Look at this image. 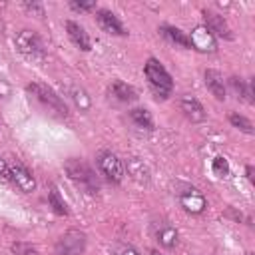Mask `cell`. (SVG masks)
<instances>
[{
    "label": "cell",
    "mask_w": 255,
    "mask_h": 255,
    "mask_svg": "<svg viewBox=\"0 0 255 255\" xmlns=\"http://www.w3.org/2000/svg\"><path fill=\"white\" fill-rule=\"evenodd\" d=\"M68 177L86 193H98L100 191V179L98 175L94 173V169L84 161V159H78V157H72L66 161L64 165Z\"/></svg>",
    "instance_id": "obj_1"
},
{
    "label": "cell",
    "mask_w": 255,
    "mask_h": 255,
    "mask_svg": "<svg viewBox=\"0 0 255 255\" xmlns=\"http://www.w3.org/2000/svg\"><path fill=\"white\" fill-rule=\"evenodd\" d=\"M145 78L155 94L157 100H167L173 88V80L169 76V72L161 66V62H157L155 58H149L145 62Z\"/></svg>",
    "instance_id": "obj_2"
},
{
    "label": "cell",
    "mask_w": 255,
    "mask_h": 255,
    "mask_svg": "<svg viewBox=\"0 0 255 255\" xmlns=\"http://www.w3.org/2000/svg\"><path fill=\"white\" fill-rule=\"evenodd\" d=\"M28 92L52 114L60 116V118H66L68 116V106L64 104V100L46 84H40V82H32L28 84Z\"/></svg>",
    "instance_id": "obj_3"
},
{
    "label": "cell",
    "mask_w": 255,
    "mask_h": 255,
    "mask_svg": "<svg viewBox=\"0 0 255 255\" xmlns=\"http://www.w3.org/2000/svg\"><path fill=\"white\" fill-rule=\"evenodd\" d=\"M14 46L20 54L32 58V60H42L44 54H46V48H44V42L42 38L34 32V30H20L16 36H14Z\"/></svg>",
    "instance_id": "obj_4"
},
{
    "label": "cell",
    "mask_w": 255,
    "mask_h": 255,
    "mask_svg": "<svg viewBox=\"0 0 255 255\" xmlns=\"http://www.w3.org/2000/svg\"><path fill=\"white\" fill-rule=\"evenodd\" d=\"M86 251V235L78 229L66 231L56 241V255H84Z\"/></svg>",
    "instance_id": "obj_5"
},
{
    "label": "cell",
    "mask_w": 255,
    "mask_h": 255,
    "mask_svg": "<svg viewBox=\"0 0 255 255\" xmlns=\"http://www.w3.org/2000/svg\"><path fill=\"white\" fill-rule=\"evenodd\" d=\"M98 167L106 175V179H110L112 183H120L126 175L122 159L112 151H100L98 153Z\"/></svg>",
    "instance_id": "obj_6"
},
{
    "label": "cell",
    "mask_w": 255,
    "mask_h": 255,
    "mask_svg": "<svg viewBox=\"0 0 255 255\" xmlns=\"http://www.w3.org/2000/svg\"><path fill=\"white\" fill-rule=\"evenodd\" d=\"M8 167H10V179H12V183H14L20 191L30 193V191L36 189V179H34V175H32L30 169H26V167H24L22 163H18V161L8 163Z\"/></svg>",
    "instance_id": "obj_7"
},
{
    "label": "cell",
    "mask_w": 255,
    "mask_h": 255,
    "mask_svg": "<svg viewBox=\"0 0 255 255\" xmlns=\"http://www.w3.org/2000/svg\"><path fill=\"white\" fill-rule=\"evenodd\" d=\"M177 197H179L181 207H183L185 211L193 213V215H197V213H201V211L205 209V197H203V193H201L199 189H195V187H189V185H187L183 191L177 193Z\"/></svg>",
    "instance_id": "obj_8"
},
{
    "label": "cell",
    "mask_w": 255,
    "mask_h": 255,
    "mask_svg": "<svg viewBox=\"0 0 255 255\" xmlns=\"http://www.w3.org/2000/svg\"><path fill=\"white\" fill-rule=\"evenodd\" d=\"M189 42H191V48L199 50V52H213L217 48V40L215 36L205 28V26H197L191 30L189 34Z\"/></svg>",
    "instance_id": "obj_9"
},
{
    "label": "cell",
    "mask_w": 255,
    "mask_h": 255,
    "mask_svg": "<svg viewBox=\"0 0 255 255\" xmlns=\"http://www.w3.org/2000/svg\"><path fill=\"white\" fill-rule=\"evenodd\" d=\"M96 20H98L100 28L108 34H114V36H124L126 34V28L122 26V22L118 20V16L112 10H106V8L96 10Z\"/></svg>",
    "instance_id": "obj_10"
},
{
    "label": "cell",
    "mask_w": 255,
    "mask_h": 255,
    "mask_svg": "<svg viewBox=\"0 0 255 255\" xmlns=\"http://www.w3.org/2000/svg\"><path fill=\"white\" fill-rule=\"evenodd\" d=\"M203 18H205V28L213 34V36H219V38H231V28L227 26V22H225V18L221 16V14H217V12H211V10H205L203 12Z\"/></svg>",
    "instance_id": "obj_11"
},
{
    "label": "cell",
    "mask_w": 255,
    "mask_h": 255,
    "mask_svg": "<svg viewBox=\"0 0 255 255\" xmlns=\"http://www.w3.org/2000/svg\"><path fill=\"white\" fill-rule=\"evenodd\" d=\"M179 110H181L183 116H185L187 120H191L193 124L205 120V110H203V106H201L195 98H191V96H183V98L179 100Z\"/></svg>",
    "instance_id": "obj_12"
},
{
    "label": "cell",
    "mask_w": 255,
    "mask_h": 255,
    "mask_svg": "<svg viewBox=\"0 0 255 255\" xmlns=\"http://www.w3.org/2000/svg\"><path fill=\"white\" fill-rule=\"evenodd\" d=\"M66 32H68V36H70V40L74 42V46H78L80 50H84V52H88L90 50V36H88V32L78 24V22H74V20H68L66 22Z\"/></svg>",
    "instance_id": "obj_13"
},
{
    "label": "cell",
    "mask_w": 255,
    "mask_h": 255,
    "mask_svg": "<svg viewBox=\"0 0 255 255\" xmlns=\"http://www.w3.org/2000/svg\"><path fill=\"white\" fill-rule=\"evenodd\" d=\"M203 78H205V86H207V90H209L217 100H225V98H227V90H225L223 76H221L217 70H205Z\"/></svg>",
    "instance_id": "obj_14"
},
{
    "label": "cell",
    "mask_w": 255,
    "mask_h": 255,
    "mask_svg": "<svg viewBox=\"0 0 255 255\" xmlns=\"http://www.w3.org/2000/svg\"><path fill=\"white\" fill-rule=\"evenodd\" d=\"M159 32H161V36H163L165 40H169L171 44H175V46H181V48H191L189 36H187L185 32H181L179 28H175V26H169V24H163V26L159 28Z\"/></svg>",
    "instance_id": "obj_15"
},
{
    "label": "cell",
    "mask_w": 255,
    "mask_h": 255,
    "mask_svg": "<svg viewBox=\"0 0 255 255\" xmlns=\"http://www.w3.org/2000/svg\"><path fill=\"white\" fill-rule=\"evenodd\" d=\"M155 241H157L161 247L171 249V247H175V243H177V231H175L171 225H167V223H159V225L155 227Z\"/></svg>",
    "instance_id": "obj_16"
},
{
    "label": "cell",
    "mask_w": 255,
    "mask_h": 255,
    "mask_svg": "<svg viewBox=\"0 0 255 255\" xmlns=\"http://www.w3.org/2000/svg\"><path fill=\"white\" fill-rule=\"evenodd\" d=\"M110 94H112V96H114L118 102H133V100L137 98L135 90H133L129 84L122 82V80L112 82V86H110Z\"/></svg>",
    "instance_id": "obj_17"
},
{
    "label": "cell",
    "mask_w": 255,
    "mask_h": 255,
    "mask_svg": "<svg viewBox=\"0 0 255 255\" xmlns=\"http://www.w3.org/2000/svg\"><path fill=\"white\" fill-rule=\"evenodd\" d=\"M129 120H131V124H133L135 128H139V129H147V131L153 129V118H151V114H149L145 108H133V110L129 112Z\"/></svg>",
    "instance_id": "obj_18"
},
{
    "label": "cell",
    "mask_w": 255,
    "mask_h": 255,
    "mask_svg": "<svg viewBox=\"0 0 255 255\" xmlns=\"http://www.w3.org/2000/svg\"><path fill=\"white\" fill-rule=\"evenodd\" d=\"M229 86L237 94V98H241L247 104H253V88H251V84H247L243 78L233 76V78H229Z\"/></svg>",
    "instance_id": "obj_19"
},
{
    "label": "cell",
    "mask_w": 255,
    "mask_h": 255,
    "mask_svg": "<svg viewBox=\"0 0 255 255\" xmlns=\"http://www.w3.org/2000/svg\"><path fill=\"white\" fill-rule=\"evenodd\" d=\"M68 96L74 100V104H76L82 112L90 110V106H92V98L88 96V92H86L84 88H80V86H70V88H68Z\"/></svg>",
    "instance_id": "obj_20"
},
{
    "label": "cell",
    "mask_w": 255,
    "mask_h": 255,
    "mask_svg": "<svg viewBox=\"0 0 255 255\" xmlns=\"http://www.w3.org/2000/svg\"><path fill=\"white\" fill-rule=\"evenodd\" d=\"M48 201H50V207L54 209V213H58V215H68L66 201L62 199V195H60V191H58L56 187H52V189L48 191Z\"/></svg>",
    "instance_id": "obj_21"
},
{
    "label": "cell",
    "mask_w": 255,
    "mask_h": 255,
    "mask_svg": "<svg viewBox=\"0 0 255 255\" xmlns=\"http://www.w3.org/2000/svg\"><path fill=\"white\" fill-rule=\"evenodd\" d=\"M229 122H231L233 128H237V129H241V131H245V133H253V131H255V129H253V122H251L249 118L241 116V114H231V116H229Z\"/></svg>",
    "instance_id": "obj_22"
},
{
    "label": "cell",
    "mask_w": 255,
    "mask_h": 255,
    "mask_svg": "<svg viewBox=\"0 0 255 255\" xmlns=\"http://www.w3.org/2000/svg\"><path fill=\"white\" fill-rule=\"evenodd\" d=\"M213 173H215V175H219V177H223V175H227V173H229V163H227V159H225V157L217 155V157L213 159Z\"/></svg>",
    "instance_id": "obj_23"
},
{
    "label": "cell",
    "mask_w": 255,
    "mask_h": 255,
    "mask_svg": "<svg viewBox=\"0 0 255 255\" xmlns=\"http://www.w3.org/2000/svg\"><path fill=\"white\" fill-rule=\"evenodd\" d=\"M12 251L16 255H38V251L32 245H28V243H14L12 245Z\"/></svg>",
    "instance_id": "obj_24"
},
{
    "label": "cell",
    "mask_w": 255,
    "mask_h": 255,
    "mask_svg": "<svg viewBox=\"0 0 255 255\" xmlns=\"http://www.w3.org/2000/svg\"><path fill=\"white\" fill-rule=\"evenodd\" d=\"M0 181L12 183V179H10V167H8V163L2 157H0Z\"/></svg>",
    "instance_id": "obj_25"
},
{
    "label": "cell",
    "mask_w": 255,
    "mask_h": 255,
    "mask_svg": "<svg viewBox=\"0 0 255 255\" xmlns=\"http://www.w3.org/2000/svg\"><path fill=\"white\" fill-rule=\"evenodd\" d=\"M70 6L78 12H88V10H94L96 8V2H70Z\"/></svg>",
    "instance_id": "obj_26"
},
{
    "label": "cell",
    "mask_w": 255,
    "mask_h": 255,
    "mask_svg": "<svg viewBox=\"0 0 255 255\" xmlns=\"http://www.w3.org/2000/svg\"><path fill=\"white\" fill-rule=\"evenodd\" d=\"M26 8H28L30 12H36L38 16H44V8H42L40 4H26Z\"/></svg>",
    "instance_id": "obj_27"
},
{
    "label": "cell",
    "mask_w": 255,
    "mask_h": 255,
    "mask_svg": "<svg viewBox=\"0 0 255 255\" xmlns=\"http://www.w3.org/2000/svg\"><path fill=\"white\" fill-rule=\"evenodd\" d=\"M120 255H139V253H137L133 247H124V249L120 251Z\"/></svg>",
    "instance_id": "obj_28"
},
{
    "label": "cell",
    "mask_w": 255,
    "mask_h": 255,
    "mask_svg": "<svg viewBox=\"0 0 255 255\" xmlns=\"http://www.w3.org/2000/svg\"><path fill=\"white\" fill-rule=\"evenodd\" d=\"M149 255H161L159 251H149Z\"/></svg>",
    "instance_id": "obj_29"
},
{
    "label": "cell",
    "mask_w": 255,
    "mask_h": 255,
    "mask_svg": "<svg viewBox=\"0 0 255 255\" xmlns=\"http://www.w3.org/2000/svg\"><path fill=\"white\" fill-rule=\"evenodd\" d=\"M247 255H253V253H247Z\"/></svg>",
    "instance_id": "obj_30"
}]
</instances>
